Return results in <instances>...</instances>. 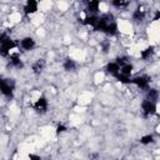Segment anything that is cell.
Returning a JSON list of instances; mask_svg holds the SVG:
<instances>
[{
	"instance_id": "obj_19",
	"label": "cell",
	"mask_w": 160,
	"mask_h": 160,
	"mask_svg": "<svg viewBox=\"0 0 160 160\" xmlns=\"http://www.w3.org/2000/svg\"><path fill=\"white\" fill-rule=\"evenodd\" d=\"M112 5H114V6H116V8H122V6H128V5H129V1L114 0V1H112Z\"/></svg>"
},
{
	"instance_id": "obj_7",
	"label": "cell",
	"mask_w": 160,
	"mask_h": 160,
	"mask_svg": "<svg viewBox=\"0 0 160 160\" xmlns=\"http://www.w3.org/2000/svg\"><path fill=\"white\" fill-rule=\"evenodd\" d=\"M35 46V41L32 38H24L21 40V48L25 50H31Z\"/></svg>"
},
{
	"instance_id": "obj_11",
	"label": "cell",
	"mask_w": 160,
	"mask_h": 160,
	"mask_svg": "<svg viewBox=\"0 0 160 160\" xmlns=\"http://www.w3.org/2000/svg\"><path fill=\"white\" fill-rule=\"evenodd\" d=\"M75 68H76V64H75L74 60H71V59H66L65 60V62H64V69L65 70L71 71V70H75Z\"/></svg>"
},
{
	"instance_id": "obj_15",
	"label": "cell",
	"mask_w": 160,
	"mask_h": 160,
	"mask_svg": "<svg viewBox=\"0 0 160 160\" xmlns=\"http://www.w3.org/2000/svg\"><path fill=\"white\" fill-rule=\"evenodd\" d=\"M42 68H44V61H42V60H39V61H36V62L34 64L32 70H34L35 74H40V72L42 71Z\"/></svg>"
},
{
	"instance_id": "obj_9",
	"label": "cell",
	"mask_w": 160,
	"mask_h": 160,
	"mask_svg": "<svg viewBox=\"0 0 160 160\" xmlns=\"http://www.w3.org/2000/svg\"><path fill=\"white\" fill-rule=\"evenodd\" d=\"M131 71H132V65H131V64H124V65L121 66L120 74L124 75V76H126V78H129V76L131 75Z\"/></svg>"
},
{
	"instance_id": "obj_4",
	"label": "cell",
	"mask_w": 160,
	"mask_h": 160,
	"mask_svg": "<svg viewBox=\"0 0 160 160\" xmlns=\"http://www.w3.org/2000/svg\"><path fill=\"white\" fill-rule=\"evenodd\" d=\"M141 108H142V110H144V112H145L146 115L154 114V112L156 111V105H155V102H151V101H149V100L142 101Z\"/></svg>"
},
{
	"instance_id": "obj_14",
	"label": "cell",
	"mask_w": 160,
	"mask_h": 160,
	"mask_svg": "<svg viewBox=\"0 0 160 160\" xmlns=\"http://www.w3.org/2000/svg\"><path fill=\"white\" fill-rule=\"evenodd\" d=\"M158 90H155V89H150L149 90V92H148V99L146 100H149V101H151V102H155V100L158 99Z\"/></svg>"
},
{
	"instance_id": "obj_5",
	"label": "cell",
	"mask_w": 160,
	"mask_h": 160,
	"mask_svg": "<svg viewBox=\"0 0 160 160\" xmlns=\"http://www.w3.org/2000/svg\"><path fill=\"white\" fill-rule=\"evenodd\" d=\"M130 82H132V84H135L136 86H139V88L144 89V88H146V86H148L149 80H148V78H146V76H139V78H134V79H131V80H130Z\"/></svg>"
},
{
	"instance_id": "obj_2",
	"label": "cell",
	"mask_w": 160,
	"mask_h": 160,
	"mask_svg": "<svg viewBox=\"0 0 160 160\" xmlns=\"http://www.w3.org/2000/svg\"><path fill=\"white\" fill-rule=\"evenodd\" d=\"M12 48H15V42H14L11 39H9V38H8V39H6V40L0 45V54L5 56V55H8V54H9V51H10Z\"/></svg>"
},
{
	"instance_id": "obj_21",
	"label": "cell",
	"mask_w": 160,
	"mask_h": 160,
	"mask_svg": "<svg viewBox=\"0 0 160 160\" xmlns=\"http://www.w3.org/2000/svg\"><path fill=\"white\" fill-rule=\"evenodd\" d=\"M115 76H116V79H118L119 81H121V82H130V79L126 78V76H124V75H121V74H116Z\"/></svg>"
},
{
	"instance_id": "obj_25",
	"label": "cell",
	"mask_w": 160,
	"mask_h": 160,
	"mask_svg": "<svg viewBox=\"0 0 160 160\" xmlns=\"http://www.w3.org/2000/svg\"><path fill=\"white\" fill-rule=\"evenodd\" d=\"M159 16H160V11L158 10V11H156V14H155V16H154V20H158V19H159Z\"/></svg>"
},
{
	"instance_id": "obj_13",
	"label": "cell",
	"mask_w": 160,
	"mask_h": 160,
	"mask_svg": "<svg viewBox=\"0 0 160 160\" xmlns=\"http://www.w3.org/2000/svg\"><path fill=\"white\" fill-rule=\"evenodd\" d=\"M98 20H99V18L98 16H95V15H90V16H88L86 19H85V24L86 25H91V26H94L95 28V25H96V22H98Z\"/></svg>"
},
{
	"instance_id": "obj_3",
	"label": "cell",
	"mask_w": 160,
	"mask_h": 160,
	"mask_svg": "<svg viewBox=\"0 0 160 160\" xmlns=\"http://www.w3.org/2000/svg\"><path fill=\"white\" fill-rule=\"evenodd\" d=\"M34 109H35L38 112H45L46 109H48V101H46V99H45L44 96L39 98V99L35 101V104H34Z\"/></svg>"
},
{
	"instance_id": "obj_12",
	"label": "cell",
	"mask_w": 160,
	"mask_h": 160,
	"mask_svg": "<svg viewBox=\"0 0 160 160\" xmlns=\"http://www.w3.org/2000/svg\"><path fill=\"white\" fill-rule=\"evenodd\" d=\"M99 5L100 2L98 0H94V1H89L88 2V9L91 11V12H96L99 10Z\"/></svg>"
},
{
	"instance_id": "obj_1",
	"label": "cell",
	"mask_w": 160,
	"mask_h": 160,
	"mask_svg": "<svg viewBox=\"0 0 160 160\" xmlns=\"http://www.w3.org/2000/svg\"><path fill=\"white\" fill-rule=\"evenodd\" d=\"M14 90V82L9 81V79H0V91L5 96H11Z\"/></svg>"
},
{
	"instance_id": "obj_16",
	"label": "cell",
	"mask_w": 160,
	"mask_h": 160,
	"mask_svg": "<svg viewBox=\"0 0 160 160\" xmlns=\"http://www.w3.org/2000/svg\"><path fill=\"white\" fill-rule=\"evenodd\" d=\"M144 16H145V11L144 10H141V9H136L135 11H134V15H132V18L135 19V20H142L144 19Z\"/></svg>"
},
{
	"instance_id": "obj_20",
	"label": "cell",
	"mask_w": 160,
	"mask_h": 160,
	"mask_svg": "<svg viewBox=\"0 0 160 160\" xmlns=\"http://www.w3.org/2000/svg\"><path fill=\"white\" fill-rule=\"evenodd\" d=\"M151 141H152V135H145V136H142L140 139V142L141 144H149Z\"/></svg>"
},
{
	"instance_id": "obj_6",
	"label": "cell",
	"mask_w": 160,
	"mask_h": 160,
	"mask_svg": "<svg viewBox=\"0 0 160 160\" xmlns=\"http://www.w3.org/2000/svg\"><path fill=\"white\" fill-rule=\"evenodd\" d=\"M25 12L26 14H32L38 10V2L35 0H29L26 4H25V8H24Z\"/></svg>"
},
{
	"instance_id": "obj_22",
	"label": "cell",
	"mask_w": 160,
	"mask_h": 160,
	"mask_svg": "<svg viewBox=\"0 0 160 160\" xmlns=\"http://www.w3.org/2000/svg\"><path fill=\"white\" fill-rule=\"evenodd\" d=\"M29 159H30V160H41V159H40V156L34 155V154H30V155H29Z\"/></svg>"
},
{
	"instance_id": "obj_17",
	"label": "cell",
	"mask_w": 160,
	"mask_h": 160,
	"mask_svg": "<svg viewBox=\"0 0 160 160\" xmlns=\"http://www.w3.org/2000/svg\"><path fill=\"white\" fill-rule=\"evenodd\" d=\"M11 64H12L14 66H16V68H22V66H24L22 61L18 58V55H12V56H11Z\"/></svg>"
},
{
	"instance_id": "obj_10",
	"label": "cell",
	"mask_w": 160,
	"mask_h": 160,
	"mask_svg": "<svg viewBox=\"0 0 160 160\" xmlns=\"http://www.w3.org/2000/svg\"><path fill=\"white\" fill-rule=\"evenodd\" d=\"M116 30H118V25H116L114 21H111V22H109V24L106 25L104 32L110 34V35H114V34H116Z\"/></svg>"
},
{
	"instance_id": "obj_8",
	"label": "cell",
	"mask_w": 160,
	"mask_h": 160,
	"mask_svg": "<svg viewBox=\"0 0 160 160\" xmlns=\"http://www.w3.org/2000/svg\"><path fill=\"white\" fill-rule=\"evenodd\" d=\"M106 71L110 72V74H112V75H116V74H119V71H120V66H119L116 62H110V64H108V66H106Z\"/></svg>"
},
{
	"instance_id": "obj_18",
	"label": "cell",
	"mask_w": 160,
	"mask_h": 160,
	"mask_svg": "<svg viewBox=\"0 0 160 160\" xmlns=\"http://www.w3.org/2000/svg\"><path fill=\"white\" fill-rule=\"evenodd\" d=\"M152 51H154V48H152V46L146 48L144 51H141V58H142V59H148V58L152 54Z\"/></svg>"
},
{
	"instance_id": "obj_24",
	"label": "cell",
	"mask_w": 160,
	"mask_h": 160,
	"mask_svg": "<svg viewBox=\"0 0 160 160\" xmlns=\"http://www.w3.org/2000/svg\"><path fill=\"white\" fill-rule=\"evenodd\" d=\"M66 130V128L64 126V125H59L58 126V132H62V131H65Z\"/></svg>"
},
{
	"instance_id": "obj_23",
	"label": "cell",
	"mask_w": 160,
	"mask_h": 160,
	"mask_svg": "<svg viewBox=\"0 0 160 160\" xmlns=\"http://www.w3.org/2000/svg\"><path fill=\"white\" fill-rule=\"evenodd\" d=\"M6 39H8V36H6L5 34H0V45H1Z\"/></svg>"
}]
</instances>
